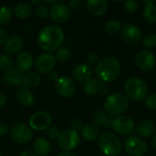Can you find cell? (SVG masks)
Instances as JSON below:
<instances>
[{
  "label": "cell",
  "mask_w": 156,
  "mask_h": 156,
  "mask_svg": "<svg viewBox=\"0 0 156 156\" xmlns=\"http://www.w3.org/2000/svg\"><path fill=\"white\" fill-rule=\"evenodd\" d=\"M65 41V33L57 25H47L37 35V47L48 53L58 50Z\"/></svg>",
  "instance_id": "obj_1"
},
{
  "label": "cell",
  "mask_w": 156,
  "mask_h": 156,
  "mask_svg": "<svg viewBox=\"0 0 156 156\" xmlns=\"http://www.w3.org/2000/svg\"><path fill=\"white\" fill-rule=\"evenodd\" d=\"M121 72L120 61L112 56L103 58L96 66L95 73L97 79L102 83H108L115 80Z\"/></svg>",
  "instance_id": "obj_2"
},
{
  "label": "cell",
  "mask_w": 156,
  "mask_h": 156,
  "mask_svg": "<svg viewBox=\"0 0 156 156\" xmlns=\"http://www.w3.org/2000/svg\"><path fill=\"white\" fill-rule=\"evenodd\" d=\"M129 108L128 98L121 92H113L110 94L104 101L105 112L112 116H121Z\"/></svg>",
  "instance_id": "obj_3"
},
{
  "label": "cell",
  "mask_w": 156,
  "mask_h": 156,
  "mask_svg": "<svg viewBox=\"0 0 156 156\" xmlns=\"http://www.w3.org/2000/svg\"><path fill=\"white\" fill-rule=\"evenodd\" d=\"M125 96L133 101H140L148 96V86L144 80L137 77L128 79L124 83Z\"/></svg>",
  "instance_id": "obj_4"
},
{
  "label": "cell",
  "mask_w": 156,
  "mask_h": 156,
  "mask_svg": "<svg viewBox=\"0 0 156 156\" xmlns=\"http://www.w3.org/2000/svg\"><path fill=\"white\" fill-rule=\"evenodd\" d=\"M99 148L106 156H117L122 149L121 140L110 132L103 133L99 137Z\"/></svg>",
  "instance_id": "obj_5"
},
{
  "label": "cell",
  "mask_w": 156,
  "mask_h": 156,
  "mask_svg": "<svg viewBox=\"0 0 156 156\" xmlns=\"http://www.w3.org/2000/svg\"><path fill=\"white\" fill-rule=\"evenodd\" d=\"M80 143V135L72 129H66L60 133L58 144L64 152H70L76 149Z\"/></svg>",
  "instance_id": "obj_6"
},
{
  "label": "cell",
  "mask_w": 156,
  "mask_h": 156,
  "mask_svg": "<svg viewBox=\"0 0 156 156\" xmlns=\"http://www.w3.org/2000/svg\"><path fill=\"white\" fill-rule=\"evenodd\" d=\"M52 124V116L49 112L39 111L34 112L28 121V126L32 131L43 132L47 131Z\"/></svg>",
  "instance_id": "obj_7"
},
{
  "label": "cell",
  "mask_w": 156,
  "mask_h": 156,
  "mask_svg": "<svg viewBox=\"0 0 156 156\" xmlns=\"http://www.w3.org/2000/svg\"><path fill=\"white\" fill-rule=\"evenodd\" d=\"M10 136L13 142L18 144H27L33 138V131L25 123H17L14 125L10 131Z\"/></svg>",
  "instance_id": "obj_8"
},
{
  "label": "cell",
  "mask_w": 156,
  "mask_h": 156,
  "mask_svg": "<svg viewBox=\"0 0 156 156\" xmlns=\"http://www.w3.org/2000/svg\"><path fill=\"white\" fill-rule=\"evenodd\" d=\"M124 149L128 155L144 156L148 151V144L144 140L136 136H133L126 139Z\"/></svg>",
  "instance_id": "obj_9"
},
{
  "label": "cell",
  "mask_w": 156,
  "mask_h": 156,
  "mask_svg": "<svg viewBox=\"0 0 156 156\" xmlns=\"http://www.w3.org/2000/svg\"><path fill=\"white\" fill-rule=\"evenodd\" d=\"M56 92L62 98H70L76 92V84L72 78L69 76H61L54 83Z\"/></svg>",
  "instance_id": "obj_10"
},
{
  "label": "cell",
  "mask_w": 156,
  "mask_h": 156,
  "mask_svg": "<svg viewBox=\"0 0 156 156\" xmlns=\"http://www.w3.org/2000/svg\"><path fill=\"white\" fill-rule=\"evenodd\" d=\"M56 62L57 60L54 55H52L51 53L44 52L37 57L34 62V66L37 73L48 74L54 69L56 66Z\"/></svg>",
  "instance_id": "obj_11"
},
{
  "label": "cell",
  "mask_w": 156,
  "mask_h": 156,
  "mask_svg": "<svg viewBox=\"0 0 156 156\" xmlns=\"http://www.w3.org/2000/svg\"><path fill=\"white\" fill-rule=\"evenodd\" d=\"M134 62L141 70L151 71L155 66V57L151 51L143 49L136 53Z\"/></svg>",
  "instance_id": "obj_12"
},
{
  "label": "cell",
  "mask_w": 156,
  "mask_h": 156,
  "mask_svg": "<svg viewBox=\"0 0 156 156\" xmlns=\"http://www.w3.org/2000/svg\"><path fill=\"white\" fill-rule=\"evenodd\" d=\"M112 128L119 134L129 135L134 131L135 125H134L133 120L131 117L121 115V116L116 117L113 120Z\"/></svg>",
  "instance_id": "obj_13"
},
{
  "label": "cell",
  "mask_w": 156,
  "mask_h": 156,
  "mask_svg": "<svg viewBox=\"0 0 156 156\" xmlns=\"http://www.w3.org/2000/svg\"><path fill=\"white\" fill-rule=\"evenodd\" d=\"M71 16V11L69 6L63 3H57L51 6L49 9V16L51 19L58 24L67 22Z\"/></svg>",
  "instance_id": "obj_14"
},
{
  "label": "cell",
  "mask_w": 156,
  "mask_h": 156,
  "mask_svg": "<svg viewBox=\"0 0 156 156\" xmlns=\"http://www.w3.org/2000/svg\"><path fill=\"white\" fill-rule=\"evenodd\" d=\"M122 37L123 41L130 45L134 46L141 42L142 40V31L135 25H126L122 31Z\"/></svg>",
  "instance_id": "obj_15"
},
{
  "label": "cell",
  "mask_w": 156,
  "mask_h": 156,
  "mask_svg": "<svg viewBox=\"0 0 156 156\" xmlns=\"http://www.w3.org/2000/svg\"><path fill=\"white\" fill-rule=\"evenodd\" d=\"M71 77L73 80L78 82H87L92 77V69L87 63H80L76 65L72 71Z\"/></svg>",
  "instance_id": "obj_16"
},
{
  "label": "cell",
  "mask_w": 156,
  "mask_h": 156,
  "mask_svg": "<svg viewBox=\"0 0 156 156\" xmlns=\"http://www.w3.org/2000/svg\"><path fill=\"white\" fill-rule=\"evenodd\" d=\"M15 99L19 105L26 108L32 107L36 102V96L34 95V93L30 90L23 87L16 90Z\"/></svg>",
  "instance_id": "obj_17"
},
{
  "label": "cell",
  "mask_w": 156,
  "mask_h": 156,
  "mask_svg": "<svg viewBox=\"0 0 156 156\" xmlns=\"http://www.w3.org/2000/svg\"><path fill=\"white\" fill-rule=\"evenodd\" d=\"M34 58L33 55L28 51H20L15 59V63L16 66V69L20 71L28 72L32 67L34 66Z\"/></svg>",
  "instance_id": "obj_18"
},
{
  "label": "cell",
  "mask_w": 156,
  "mask_h": 156,
  "mask_svg": "<svg viewBox=\"0 0 156 156\" xmlns=\"http://www.w3.org/2000/svg\"><path fill=\"white\" fill-rule=\"evenodd\" d=\"M24 40L19 35H12L9 36L5 43L4 44V50L7 55L18 54L23 48Z\"/></svg>",
  "instance_id": "obj_19"
},
{
  "label": "cell",
  "mask_w": 156,
  "mask_h": 156,
  "mask_svg": "<svg viewBox=\"0 0 156 156\" xmlns=\"http://www.w3.org/2000/svg\"><path fill=\"white\" fill-rule=\"evenodd\" d=\"M24 73L17 69L16 68H14L8 71H5L2 77L3 81L5 85L9 87H19L22 85Z\"/></svg>",
  "instance_id": "obj_20"
},
{
  "label": "cell",
  "mask_w": 156,
  "mask_h": 156,
  "mask_svg": "<svg viewBox=\"0 0 156 156\" xmlns=\"http://www.w3.org/2000/svg\"><path fill=\"white\" fill-rule=\"evenodd\" d=\"M86 7L90 15L93 16H102L108 9V3L105 0H88Z\"/></svg>",
  "instance_id": "obj_21"
},
{
  "label": "cell",
  "mask_w": 156,
  "mask_h": 156,
  "mask_svg": "<svg viewBox=\"0 0 156 156\" xmlns=\"http://www.w3.org/2000/svg\"><path fill=\"white\" fill-rule=\"evenodd\" d=\"M113 120H114L113 117L108 115L103 111H97L91 116L92 124H94L98 128H100V127H102L105 129L112 128V123H113Z\"/></svg>",
  "instance_id": "obj_22"
},
{
  "label": "cell",
  "mask_w": 156,
  "mask_h": 156,
  "mask_svg": "<svg viewBox=\"0 0 156 156\" xmlns=\"http://www.w3.org/2000/svg\"><path fill=\"white\" fill-rule=\"evenodd\" d=\"M33 150L37 156H48L52 150L51 142L47 138L39 137L34 142Z\"/></svg>",
  "instance_id": "obj_23"
},
{
  "label": "cell",
  "mask_w": 156,
  "mask_h": 156,
  "mask_svg": "<svg viewBox=\"0 0 156 156\" xmlns=\"http://www.w3.org/2000/svg\"><path fill=\"white\" fill-rule=\"evenodd\" d=\"M135 133L142 137H150L155 132V126L150 120H142L135 126Z\"/></svg>",
  "instance_id": "obj_24"
},
{
  "label": "cell",
  "mask_w": 156,
  "mask_h": 156,
  "mask_svg": "<svg viewBox=\"0 0 156 156\" xmlns=\"http://www.w3.org/2000/svg\"><path fill=\"white\" fill-rule=\"evenodd\" d=\"M42 78L39 73L35 72V71H28L24 73L23 76V80H22V87L26 89H32V88H37L41 84Z\"/></svg>",
  "instance_id": "obj_25"
},
{
  "label": "cell",
  "mask_w": 156,
  "mask_h": 156,
  "mask_svg": "<svg viewBox=\"0 0 156 156\" xmlns=\"http://www.w3.org/2000/svg\"><path fill=\"white\" fill-rule=\"evenodd\" d=\"M103 83L99 80L97 78H91L87 82H85L83 90L84 92L89 96H96L98 94H101Z\"/></svg>",
  "instance_id": "obj_26"
},
{
  "label": "cell",
  "mask_w": 156,
  "mask_h": 156,
  "mask_svg": "<svg viewBox=\"0 0 156 156\" xmlns=\"http://www.w3.org/2000/svg\"><path fill=\"white\" fill-rule=\"evenodd\" d=\"M80 132L82 138L88 142H93L100 137V129L92 123L85 124Z\"/></svg>",
  "instance_id": "obj_27"
},
{
  "label": "cell",
  "mask_w": 156,
  "mask_h": 156,
  "mask_svg": "<svg viewBox=\"0 0 156 156\" xmlns=\"http://www.w3.org/2000/svg\"><path fill=\"white\" fill-rule=\"evenodd\" d=\"M33 8L28 3H19L14 8L15 16L19 19H27L32 16Z\"/></svg>",
  "instance_id": "obj_28"
},
{
  "label": "cell",
  "mask_w": 156,
  "mask_h": 156,
  "mask_svg": "<svg viewBox=\"0 0 156 156\" xmlns=\"http://www.w3.org/2000/svg\"><path fill=\"white\" fill-rule=\"evenodd\" d=\"M143 16L149 23L156 22V5L153 1H146L143 9Z\"/></svg>",
  "instance_id": "obj_29"
},
{
  "label": "cell",
  "mask_w": 156,
  "mask_h": 156,
  "mask_svg": "<svg viewBox=\"0 0 156 156\" xmlns=\"http://www.w3.org/2000/svg\"><path fill=\"white\" fill-rule=\"evenodd\" d=\"M122 28V23L118 19H110L104 25V30L109 35L117 34Z\"/></svg>",
  "instance_id": "obj_30"
},
{
  "label": "cell",
  "mask_w": 156,
  "mask_h": 156,
  "mask_svg": "<svg viewBox=\"0 0 156 156\" xmlns=\"http://www.w3.org/2000/svg\"><path fill=\"white\" fill-rule=\"evenodd\" d=\"M15 68V61L7 54L0 55V69L3 71H8Z\"/></svg>",
  "instance_id": "obj_31"
},
{
  "label": "cell",
  "mask_w": 156,
  "mask_h": 156,
  "mask_svg": "<svg viewBox=\"0 0 156 156\" xmlns=\"http://www.w3.org/2000/svg\"><path fill=\"white\" fill-rule=\"evenodd\" d=\"M13 11L6 5H0V25H5L11 21Z\"/></svg>",
  "instance_id": "obj_32"
},
{
  "label": "cell",
  "mask_w": 156,
  "mask_h": 156,
  "mask_svg": "<svg viewBox=\"0 0 156 156\" xmlns=\"http://www.w3.org/2000/svg\"><path fill=\"white\" fill-rule=\"evenodd\" d=\"M55 58L59 62H66L71 57V51L68 48H59L55 51Z\"/></svg>",
  "instance_id": "obj_33"
},
{
  "label": "cell",
  "mask_w": 156,
  "mask_h": 156,
  "mask_svg": "<svg viewBox=\"0 0 156 156\" xmlns=\"http://www.w3.org/2000/svg\"><path fill=\"white\" fill-rule=\"evenodd\" d=\"M34 13H35L36 16L40 19L47 18L49 16V10H48V6L42 3L39 4L38 5H36V7L34 9Z\"/></svg>",
  "instance_id": "obj_34"
},
{
  "label": "cell",
  "mask_w": 156,
  "mask_h": 156,
  "mask_svg": "<svg viewBox=\"0 0 156 156\" xmlns=\"http://www.w3.org/2000/svg\"><path fill=\"white\" fill-rule=\"evenodd\" d=\"M143 45L148 48H153L156 47V34H154V33L147 34L144 37Z\"/></svg>",
  "instance_id": "obj_35"
},
{
  "label": "cell",
  "mask_w": 156,
  "mask_h": 156,
  "mask_svg": "<svg viewBox=\"0 0 156 156\" xmlns=\"http://www.w3.org/2000/svg\"><path fill=\"white\" fill-rule=\"evenodd\" d=\"M138 7H139V4L135 0L126 1L124 3V5H123V8L125 10V12L128 13V14H133V13H135L137 11Z\"/></svg>",
  "instance_id": "obj_36"
},
{
  "label": "cell",
  "mask_w": 156,
  "mask_h": 156,
  "mask_svg": "<svg viewBox=\"0 0 156 156\" xmlns=\"http://www.w3.org/2000/svg\"><path fill=\"white\" fill-rule=\"evenodd\" d=\"M60 131L58 127L56 126H50L48 130H47V136L48 138V140L50 141H58L59 135H60Z\"/></svg>",
  "instance_id": "obj_37"
},
{
  "label": "cell",
  "mask_w": 156,
  "mask_h": 156,
  "mask_svg": "<svg viewBox=\"0 0 156 156\" xmlns=\"http://www.w3.org/2000/svg\"><path fill=\"white\" fill-rule=\"evenodd\" d=\"M145 106L151 111H156V94L153 93L146 97Z\"/></svg>",
  "instance_id": "obj_38"
},
{
  "label": "cell",
  "mask_w": 156,
  "mask_h": 156,
  "mask_svg": "<svg viewBox=\"0 0 156 156\" xmlns=\"http://www.w3.org/2000/svg\"><path fill=\"white\" fill-rule=\"evenodd\" d=\"M70 11H78L81 9L84 5V1L82 0H70L67 5Z\"/></svg>",
  "instance_id": "obj_39"
},
{
  "label": "cell",
  "mask_w": 156,
  "mask_h": 156,
  "mask_svg": "<svg viewBox=\"0 0 156 156\" xmlns=\"http://www.w3.org/2000/svg\"><path fill=\"white\" fill-rule=\"evenodd\" d=\"M83 126H84L83 125V122L80 118H75L70 122V127H71L70 129H72V130H74V131H76L78 133H79V131L82 130Z\"/></svg>",
  "instance_id": "obj_40"
},
{
  "label": "cell",
  "mask_w": 156,
  "mask_h": 156,
  "mask_svg": "<svg viewBox=\"0 0 156 156\" xmlns=\"http://www.w3.org/2000/svg\"><path fill=\"white\" fill-rule=\"evenodd\" d=\"M99 63V55L96 52H90L87 57V64L88 65H95Z\"/></svg>",
  "instance_id": "obj_41"
},
{
  "label": "cell",
  "mask_w": 156,
  "mask_h": 156,
  "mask_svg": "<svg viewBox=\"0 0 156 156\" xmlns=\"http://www.w3.org/2000/svg\"><path fill=\"white\" fill-rule=\"evenodd\" d=\"M9 132V126L5 122H0V137L5 136Z\"/></svg>",
  "instance_id": "obj_42"
},
{
  "label": "cell",
  "mask_w": 156,
  "mask_h": 156,
  "mask_svg": "<svg viewBox=\"0 0 156 156\" xmlns=\"http://www.w3.org/2000/svg\"><path fill=\"white\" fill-rule=\"evenodd\" d=\"M8 33L5 28L0 27V45H4L8 38Z\"/></svg>",
  "instance_id": "obj_43"
},
{
  "label": "cell",
  "mask_w": 156,
  "mask_h": 156,
  "mask_svg": "<svg viewBox=\"0 0 156 156\" xmlns=\"http://www.w3.org/2000/svg\"><path fill=\"white\" fill-rule=\"evenodd\" d=\"M48 80H49L50 81H52V82L55 83V82L58 80L59 76H58V74L56 71L52 70L51 72H49V73L48 74Z\"/></svg>",
  "instance_id": "obj_44"
},
{
  "label": "cell",
  "mask_w": 156,
  "mask_h": 156,
  "mask_svg": "<svg viewBox=\"0 0 156 156\" xmlns=\"http://www.w3.org/2000/svg\"><path fill=\"white\" fill-rule=\"evenodd\" d=\"M6 101H7V100H6L5 95V94H3L2 92H0V109L4 108V107L5 106Z\"/></svg>",
  "instance_id": "obj_45"
},
{
  "label": "cell",
  "mask_w": 156,
  "mask_h": 156,
  "mask_svg": "<svg viewBox=\"0 0 156 156\" xmlns=\"http://www.w3.org/2000/svg\"><path fill=\"white\" fill-rule=\"evenodd\" d=\"M19 156H37L35 153H33V152H30V151H24V152H22Z\"/></svg>",
  "instance_id": "obj_46"
},
{
  "label": "cell",
  "mask_w": 156,
  "mask_h": 156,
  "mask_svg": "<svg viewBox=\"0 0 156 156\" xmlns=\"http://www.w3.org/2000/svg\"><path fill=\"white\" fill-rule=\"evenodd\" d=\"M58 156H77V155H76V154H72V153H70V152H62V153L58 154Z\"/></svg>",
  "instance_id": "obj_47"
},
{
  "label": "cell",
  "mask_w": 156,
  "mask_h": 156,
  "mask_svg": "<svg viewBox=\"0 0 156 156\" xmlns=\"http://www.w3.org/2000/svg\"><path fill=\"white\" fill-rule=\"evenodd\" d=\"M152 146L156 150V135H154V138L152 139Z\"/></svg>",
  "instance_id": "obj_48"
},
{
  "label": "cell",
  "mask_w": 156,
  "mask_h": 156,
  "mask_svg": "<svg viewBox=\"0 0 156 156\" xmlns=\"http://www.w3.org/2000/svg\"><path fill=\"white\" fill-rule=\"evenodd\" d=\"M31 4L38 5L39 4H41V1H39V0H37V1H31Z\"/></svg>",
  "instance_id": "obj_49"
},
{
  "label": "cell",
  "mask_w": 156,
  "mask_h": 156,
  "mask_svg": "<svg viewBox=\"0 0 156 156\" xmlns=\"http://www.w3.org/2000/svg\"><path fill=\"white\" fill-rule=\"evenodd\" d=\"M0 156H2V153H1V151H0Z\"/></svg>",
  "instance_id": "obj_50"
},
{
  "label": "cell",
  "mask_w": 156,
  "mask_h": 156,
  "mask_svg": "<svg viewBox=\"0 0 156 156\" xmlns=\"http://www.w3.org/2000/svg\"><path fill=\"white\" fill-rule=\"evenodd\" d=\"M0 78H1V76H0Z\"/></svg>",
  "instance_id": "obj_51"
}]
</instances>
